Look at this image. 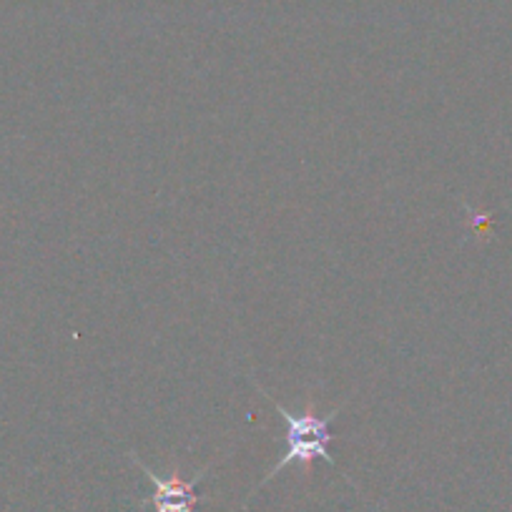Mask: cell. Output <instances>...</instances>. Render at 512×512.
Masks as SVG:
<instances>
[{
  "label": "cell",
  "instance_id": "obj_2",
  "mask_svg": "<svg viewBox=\"0 0 512 512\" xmlns=\"http://www.w3.org/2000/svg\"><path fill=\"white\" fill-rule=\"evenodd\" d=\"M136 465L144 470V475L149 477L151 485H154V495L149 497V502L154 505V512H196V502H199V495H196V485L201 482V477L206 475V470L201 472L196 480H181L179 472H174L171 477H159L156 472H151L139 457H134Z\"/></svg>",
  "mask_w": 512,
  "mask_h": 512
},
{
  "label": "cell",
  "instance_id": "obj_1",
  "mask_svg": "<svg viewBox=\"0 0 512 512\" xmlns=\"http://www.w3.org/2000/svg\"><path fill=\"white\" fill-rule=\"evenodd\" d=\"M256 390L262 392V395L267 397L274 407H277L279 415L284 417V422H287V445H289L287 455H284L282 460L272 467V472L264 477V482L259 487L267 485L269 480H274V477H277V472H282L284 467L294 465V462H297V465H302L304 470H309L314 460H324L327 465L337 467L334 457L329 455V442H332V432H329V427H332L334 417H337L339 410H332L327 417H319L317 412H314L312 402H307V407H304L302 415H292L287 407L279 405V402L274 400L267 390H264L262 384H256Z\"/></svg>",
  "mask_w": 512,
  "mask_h": 512
}]
</instances>
